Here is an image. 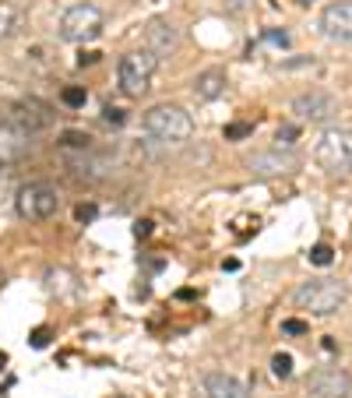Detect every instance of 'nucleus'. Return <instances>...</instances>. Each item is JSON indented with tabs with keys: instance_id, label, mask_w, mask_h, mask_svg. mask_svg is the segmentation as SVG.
I'll use <instances>...</instances> for the list:
<instances>
[{
	"instance_id": "f257e3e1",
	"label": "nucleus",
	"mask_w": 352,
	"mask_h": 398,
	"mask_svg": "<svg viewBox=\"0 0 352 398\" xmlns=\"http://www.w3.org/2000/svg\"><path fill=\"white\" fill-rule=\"evenodd\" d=\"M144 134L152 141H162V145H184L194 134V120L187 109L162 103V106H152L144 113Z\"/></svg>"
},
{
	"instance_id": "f03ea898",
	"label": "nucleus",
	"mask_w": 352,
	"mask_h": 398,
	"mask_svg": "<svg viewBox=\"0 0 352 398\" xmlns=\"http://www.w3.org/2000/svg\"><path fill=\"white\" fill-rule=\"evenodd\" d=\"M345 300H349V289H345V282H335V279H310L292 293V303H296L300 311L317 314V317L335 314Z\"/></svg>"
},
{
	"instance_id": "7ed1b4c3",
	"label": "nucleus",
	"mask_w": 352,
	"mask_h": 398,
	"mask_svg": "<svg viewBox=\"0 0 352 398\" xmlns=\"http://www.w3.org/2000/svg\"><path fill=\"white\" fill-rule=\"evenodd\" d=\"M314 163L324 173H342L352 176V131L328 127L314 145Z\"/></svg>"
},
{
	"instance_id": "20e7f679",
	"label": "nucleus",
	"mask_w": 352,
	"mask_h": 398,
	"mask_svg": "<svg viewBox=\"0 0 352 398\" xmlns=\"http://www.w3.org/2000/svg\"><path fill=\"white\" fill-rule=\"evenodd\" d=\"M155 64H159V56L152 50H134L120 60V92L127 99H141L152 88Z\"/></svg>"
},
{
	"instance_id": "39448f33",
	"label": "nucleus",
	"mask_w": 352,
	"mask_h": 398,
	"mask_svg": "<svg viewBox=\"0 0 352 398\" xmlns=\"http://www.w3.org/2000/svg\"><path fill=\"white\" fill-rule=\"evenodd\" d=\"M99 36H102V11L96 4H74L64 11V18H60V39L64 43L85 46Z\"/></svg>"
},
{
	"instance_id": "423d86ee",
	"label": "nucleus",
	"mask_w": 352,
	"mask_h": 398,
	"mask_svg": "<svg viewBox=\"0 0 352 398\" xmlns=\"http://www.w3.org/2000/svg\"><path fill=\"white\" fill-rule=\"evenodd\" d=\"M60 211V191L53 183H28L18 191V216L28 222H46Z\"/></svg>"
},
{
	"instance_id": "0eeeda50",
	"label": "nucleus",
	"mask_w": 352,
	"mask_h": 398,
	"mask_svg": "<svg viewBox=\"0 0 352 398\" xmlns=\"http://www.w3.org/2000/svg\"><path fill=\"white\" fill-rule=\"evenodd\" d=\"M4 120L14 127V131H21V134H28V138H36L39 131H46L50 127V106H43L39 99H21V103H14L8 113H4Z\"/></svg>"
},
{
	"instance_id": "6e6552de",
	"label": "nucleus",
	"mask_w": 352,
	"mask_h": 398,
	"mask_svg": "<svg viewBox=\"0 0 352 398\" xmlns=\"http://www.w3.org/2000/svg\"><path fill=\"white\" fill-rule=\"evenodd\" d=\"M307 398H352V377L338 366H320L307 381Z\"/></svg>"
},
{
	"instance_id": "1a4fd4ad",
	"label": "nucleus",
	"mask_w": 352,
	"mask_h": 398,
	"mask_svg": "<svg viewBox=\"0 0 352 398\" xmlns=\"http://www.w3.org/2000/svg\"><path fill=\"white\" fill-rule=\"evenodd\" d=\"M292 113H296L300 120H314V124H324V120H331V116L338 113V103L328 96V92L310 88V92H303V96L292 99Z\"/></svg>"
},
{
	"instance_id": "9d476101",
	"label": "nucleus",
	"mask_w": 352,
	"mask_h": 398,
	"mask_svg": "<svg viewBox=\"0 0 352 398\" xmlns=\"http://www.w3.org/2000/svg\"><path fill=\"white\" fill-rule=\"evenodd\" d=\"M296 163H300L296 151L278 148V145H275L272 151H257V156H250V159H247V166H250V173H254V176H278V173L296 169Z\"/></svg>"
},
{
	"instance_id": "9b49d317",
	"label": "nucleus",
	"mask_w": 352,
	"mask_h": 398,
	"mask_svg": "<svg viewBox=\"0 0 352 398\" xmlns=\"http://www.w3.org/2000/svg\"><path fill=\"white\" fill-rule=\"evenodd\" d=\"M320 28H324L328 39H342L352 43V0H338L320 11Z\"/></svg>"
},
{
	"instance_id": "f8f14e48",
	"label": "nucleus",
	"mask_w": 352,
	"mask_h": 398,
	"mask_svg": "<svg viewBox=\"0 0 352 398\" xmlns=\"http://www.w3.org/2000/svg\"><path fill=\"white\" fill-rule=\"evenodd\" d=\"M28 151H32V138L14 131L8 120H0V166H11V163H21Z\"/></svg>"
},
{
	"instance_id": "ddd939ff",
	"label": "nucleus",
	"mask_w": 352,
	"mask_h": 398,
	"mask_svg": "<svg viewBox=\"0 0 352 398\" xmlns=\"http://www.w3.org/2000/svg\"><path fill=\"white\" fill-rule=\"evenodd\" d=\"M204 395L208 398H250V384L232 374L212 370V374H204Z\"/></svg>"
},
{
	"instance_id": "4468645a",
	"label": "nucleus",
	"mask_w": 352,
	"mask_h": 398,
	"mask_svg": "<svg viewBox=\"0 0 352 398\" xmlns=\"http://www.w3.org/2000/svg\"><path fill=\"white\" fill-rule=\"evenodd\" d=\"M176 46V28L162 18H152L144 25V50H152L155 56H166L169 50Z\"/></svg>"
},
{
	"instance_id": "2eb2a0df",
	"label": "nucleus",
	"mask_w": 352,
	"mask_h": 398,
	"mask_svg": "<svg viewBox=\"0 0 352 398\" xmlns=\"http://www.w3.org/2000/svg\"><path fill=\"white\" fill-rule=\"evenodd\" d=\"M226 85H229L226 71H222V67H208V71H201V74L194 78V96L204 99V103H212V99L226 96Z\"/></svg>"
},
{
	"instance_id": "dca6fc26",
	"label": "nucleus",
	"mask_w": 352,
	"mask_h": 398,
	"mask_svg": "<svg viewBox=\"0 0 352 398\" xmlns=\"http://www.w3.org/2000/svg\"><path fill=\"white\" fill-rule=\"evenodd\" d=\"M60 103L71 106V109H81V106L88 103V92H85L81 85H67V88L60 92Z\"/></svg>"
},
{
	"instance_id": "f3484780",
	"label": "nucleus",
	"mask_w": 352,
	"mask_h": 398,
	"mask_svg": "<svg viewBox=\"0 0 352 398\" xmlns=\"http://www.w3.org/2000/svg\"><path fill=\"white\" fill-rule=\"evenodd\" d=\"M64 151H88L92 148V138L88 134H81V131H64Z\"/></svg>"
},
{
	"instance_id": "a211bd4d",
	"label": "nucleus",
	"mask_w": 352,
	"mask_h": 398,
	"mask_svg": "<svg viewBox=\"0 0 352 398\" xmlns=\"http://www.w3.org/2000/svg\"><path fill=\"white\" fill-rule=\"evenodd\" d=\"M18 28V11L11 4H0V39H8Z\"/></svg>"
},
{
	"instance_id": "6ab92c4d",
	"label": "nucleus",
	"mask_w": 352,
	"mask_h": 398,
	"mask_svg": "<svg viewBox=\"0 0 352 398\" xmlns=\"http://www.w3.org/2000/svg\"><path fill=\"white\" fill-rule=\"evenodd\" d=\"M335 261V251L328 247V243H317V247L310 251V264H317V268H328Z\"/></svg>"
},
{
	"instance_id": "aec40b11",
	"label": "nucleus",
	"mask_w": 352,
	"mask_h": 398,
	"mask_svg": "<svg viewBox=\"0 0 352 398\" xmlns=\"http://www.w3.org/2000/svg\"><path fill=\"white\" fill-rule=\"evenodd\" d=\"M272 374L275 377H289L292 374V356L289 353H275L272 356Z\"/></svg>"
},
{
	"instance_id": "412c9836",
	"label": "nucleus",
	"mask_w": 352,
	"mask_h": 398,
	"mask_svg": "<svg viewBox=\"0 0 352 398\" xmlns=\"http://www.w3.org/2000/svg\"><path fill=\"white\" fill-rule=\"evenodd\" d=\"M296 138H300V131L292 127V124H285V127H278V134H275V141H278V148H292L296 145Z\"/></svg>"
},
{
	"instance_id": "4be33fe9",
	"label": "nucleus",
	"mask_w": 352,
	"mask_h": 398,
	"mask_svg": "<svg viewBox=\"0 0 352 398\" xmlns=\"http://www.w3.org/2000/svg\"><path fill=\"white\" fill-rule=\"evenodd\" d=\"M124 109H116V106H102V124H109V127H124Z\"/></svg>"
},
{
	"instance_id": "5701e85b",
	"label": "nucleus",
	"mask_w": 352,
	"mask_h": 398,
	"mask_svg": "<svg viewBox=\"0 0 352 398\" xmlns=\"http://www.w3.org/2000/svg\"><path fill=\"white\" fill-rule=\"evenodd\" d=\"M254 134V124H229L226 127V141H240V138H250Z\"/></svg>"
},
{
	"instance_id": "b1692460",
	"label": "nucleus",
	"mask_w": 352,
	"mask_h": 398,
	"mask_svg": "<svg viewBox=\"0 0 352 398\" xmlns=\"http://www.w3.org/2000/svg\"><path fill=\"white\" fill-rule=\"evenodd\" d=\"M74 219H78V222H92V219H96V205H78V208H74Z\"/></svg>"
},
{
	"instance_id": "393cba45",
	"label": "nucleus",
	"mask_w": 352,
	"mask_h": 398,
	"mask_svg": "<svg viewBox=\"0 0 352 398\" xmlns=\"http://www.w3.org/2000/svg\"><path fill=\"white\" fill-rule=\"evenodd\" d=\"M282 331L285 335H307V324L296 321V317H289V321H282Z\"/></svg>"
},
{
	"instance_id": "a878e982",
	"label": "nucleus",
	"mask_w": 352,
	"mask_h": 398,
	"mask_svg": "<svg viewBox=\"0 0 352 398\" xmlns=\"http://www.w3.org/2000/svg\"><path fill=\"white\" fill-rule=\"evenodd\" d=\"M264 43H275V46H289V36H285V32H275V28H268V32H264Z\"/></svg>"
},
{
	"instance_id": "bb28decb",
	"label": "nucleus",
	"mask_w": 352,
	"mask_h": 398,
	"mask_svg": "<svg viewBox=\"0 0 352 398\" xmlns=\"http://www.w3.org/2000/svg\"><path fill=\"white\" fill-rule=\"evenodd\" d=\"M46 342H50V331H46V328H36V331H32V346H36V349H43Z\"/></svg>"
},
{
	"instance_id": "cd10ccee",
	"label": "nucleus",
	"mask_w": 352,
	"mask_h": 398,
	"mask_svg": "<svg viewBox=\"0 0 352 398\" xmlns=\"http://www.w3.org/2000/svg\"><path fill=\"white\" fill-rule=\"evenodd\" d=\"M99 56H102V53H96V50H85V53L78 56V67H85V64H96Z\"/></svg>"
},
{
	"instance_id": "c85d7f7f",
	"label": "nucleus",
	"mask_w": 352,
	"mask_h": 398,
	"mask_svg": "<svg viewBox=\"0 0 352 398\" xmlns=\"http://www.w3.org/2000/svg\"><path fill=\"white\" fill-rule=\"evenodd\" d=\"M134 236H138V240L152 236V222H148V219H144V222H138V226H134Z\"/></svg>"
},
{
	"instance_id": "c756f323",
	"label": "nucleus",
	"mask_w": 352,
	"mask_h": 398,
	"mask_svg": "<svg viewBox=\"0 0 352 398\" xmlns=\"http://www.w3.org/2000/svg\"><path fill=\"white\" fill-rule=\"evenodd\" d=\"M4 363H8V356H4V353H0V370H4Z\"/></svg>"
}]
</instances>
